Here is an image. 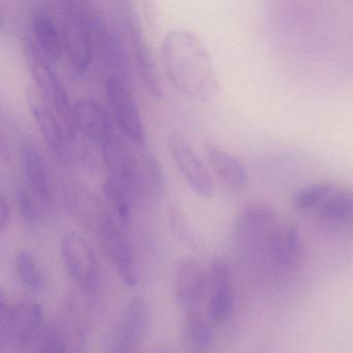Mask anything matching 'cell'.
Masks as SVG:
<instances>
[{
  "mask_svg": "<svg viewBox=\"0 0 353 353\" xmlns=\"http://www.w3.org/2000/svg\"><path fill=\"white\" fill-rule=\"evenodd\" d=\"M161 63L170 85L183 98L206 102L216 90L210 55L197 36L185 28H173L163 37Z\"/></svg>",
  "mask_w": 353,
  "mask_h": 353,
  "instance_id": "1",
  "label": "cell"
},
{
  "mask_svg": "<svg viewBox=\"0 0 353 353\" xmlns=\"http://www.w3.org/2000/svg\"><path fill=\"white\" fill-rule=\"evenodd\" d=\"M280 223L274 208L262 202L243 208L235 221V245L259 281L268 264L270 239Z\"/></svg>",
  "mask_w": 353,
  "mask_h": 353,
  "instance_id": "2",
  "label": "cell"
},
{
  "mask_svg": "<svg viewBox=\"0 0 353 353\" xmlns=\"http://www.w3.org/2000/svg\"><path fill=\"white\" fill-rule=\"evenodd\" d=\"M65 57L77 75H85L97 57L92 9L86 3H61L59 9Z\"/></svg>",
  "mask_w": 353,
  "mask_h": 353,
  "instance_id": "3",
  "label": "cell"
},
{
  "mask_svg": "<svg viewBox=\"0 0 353 353\" xmlns=\"http://www.w3.org/2000/svg\"><path fill=\"white\" fill-rule=\"evenodd\" d=\"M23 52L28 72L42 100L59 115L74 136V104L70 101L67 90L53 68L52 61L34 46L30 38L26 39Z\"/></svg>",
  "mask_w": 353,
  "mask_h": 353,
  "instance_id": "4",
  "label": "cell"
},
{
  "mask_svg": "<svg viewBox=\"0 0 353 353\" xmlns=\"http://www.w3.org/2000/svg\"><path fill=\"white\" fill-rule=\"evenodd\" d=\"M117 11L121 16V26L125 28L128 47L131 51L136 70L144 90L154 99L163 97L162 81L159 75L154 53L148 45V38L138 17L137 12L129 1L117 3Z\"/></svg>",
  "mask_w": 353,
  "mask_h": 353,
  "instance_id": "5",
  "label": "cell"
},
{
  "mask_svg": "<svg viewBox=\"0 0 353 353\" xmlns=\"http://www.w3.org/2000/svg\"><path fill=\"white\" fill-rule=\"evenodd\" d=\"M110 212L97 206L94 210V227L99 243L107 257L110 259L123 285L134 288L137 285L133 252L119 221Z\"/></svg>",
  "mask_w": 353,
  "mask_h": 353,
  "instance_id": "6",
  "label": "cell"
},
{
  "mask_svg": "<svg viewBox=\"0 0 353 353\" xmlns=\"http://www.w3.org/2000/svg\"><path fill=\"white\" fill-rule=\"evenodd\" d=\"M105 92L109 112L121 133L135 145H143L146 140L145 125L127 80L108 74L105 80Z\"/></svg>",
  "mask_w": 353,
  "mask_h": 353,
  "instance_id": "7",
  "label": "cell"
},
{
  "mask_svg": "<svg viewBox=\"0 0 353 353\" xmlns=\"http://www.w3.org/2000/svg\"><path fill=\"white\" fill-rule=\"evenodd\" d=\"M61 254L71 280L83 292L94 293L100 283V272L88 241L76 231L65 232L61 237Z\"/></svg>",
  "mask_w": 353,
  "mask_h": 353,
  "instance_id": "8",
  "label": "cell"
},
{
  "mask_svg": "<svg viewBox=\"0 0 353 353\" xmlns=\"http://www.w3.org/2000/svg\"><path fill=\"white\" fill-rule=\"evenodd\" d=\"M0 305V327L6 340L20 345L39 340L45 330L44 315L40 305L34 301L7 305L3 295Z\"/></svg>",
  "mask_w": 353,
  "mask_h": 353,
  "instance_id": "9",
  "label": "cell"
},
{
  "mask_svg": "<svg viewBox=\"0 0 353 353\" xmlns=\"http://www.w3.org/2000/svg\"><path fill=\"white\" fill-rule=\"evenodd\" d=\"M167 146L177 170L192 192L205 199L212 198L214 193V181L190 142L181 134L173 132L168 136Z\"/></svg>",
  "mask_w": 353,
  "mask_h": 353,
  "instance_id": "10",
  "label": "cell"
},
{
  "mask_svg": "<svg viewBox=\"0 0 353 353\" xmlns=\"http://www.w3.org/2000/svg\"><path fill=\"white\" fill-rule=\"evenodd\" d=\"M299 249L297 227L280 223L270 239L268 264L261 282L270 283V286H276L282 282L296 264Z\"/></svg>",
  "mask_w": 353,
  "mask_h": 353,
  "instance_id": "11",
  "label": "cell"
},
{
  "mask_svg": "<svg viewBox=\"0 0 353 353\" xmlns=\"http://www.w3.org/2000/svg\"><path fill=\"white\" fill-rule=\"evenodd\" d=\"M74 134L79 133L85 141L102 150L117 133L110 112L96 99L81 98L74 103Z\"/></svg>",
  "mask_w": 353,
  "mask_h": 353,
  "instance_id": "12",
  "label": "cell"
},
{
  "mask_svg": "<svg viewBox=\"0 0 353 353\" xmlns=\"http://www.w3.org/2000/svg\"><path fill=\"white\" fill-rule=\"evenodd\" d=\"M30 109L47 148L61 162L67 161L71 154L73 135L63 119L42 99L30 98Z\"/></svg>",
  "mask_w": 353,
  "mask_h": 353,
  "instance_id": "13",
  "label": "cell"
},
{
  "mask_svg": "<svg viewBox=\"0 0 353 353\" xmlns=\"http://www.w3.org/2000/svg\"><path fill=\"white\" fill-rule=\"evenodd\" d=\"M208 313L214 323H223L232 316L235 297L232 274L226 260L216 258L208 272Z\"/></svg>",
  "mask_w": 353,
  "mask_h": 353,
  "instance_id": "14",
  "label": "cell"
},
{
  "mask_svg": "<svg viewBox=\"0 0 353 353\" xmlns=\"http://www.w3.org/2000/svg\"><path fill=\"white\" fill-rule=\"evenodd\" d=\"M54 330L65 353H84L90 328L85 309L77 297L65 299Z\"/></svg>",
  "mask_w": 353,
  "mask_h": 353,
  "instance_id": "15",
  "label": "cell"
},
{
  "mask_svg": "<svg viewBox=\"0 0 353 353\" xmlns=\"http://www.w3.org/2000/svg\"><path fill=\"white\" fill-rule=\"evenodd\" d=\"M30 40L52 63L65 57L63 30L57 10L42 7L30 17Z\"/></svg>",
  "mask_w": 353,
  "mask_h": 353,
  "instance_id": "16",
  "label": "cell"
},
{
  "mask_svg": "<svg viewBox=\"0 0 353 353\" xmlns=\"http://www.w3.org/2000/svg\"><path fill=\"white\" fill-rule=\"evenodd\" d=\"M208 274L196 260L181 262L175 274V301L185 313L200 310L204 296L208 293Z\"/></svg>",
  "mask_w": 353,
  "mask_h": 353,
  "instance_id": "17",
  "label": "cell"
},
{
  "mask_svg": "<svg viewBox=\"0 0 353 353\" xmlns=\"http://www.w3.org/2000/svg\"><path fill=\"white\" fill-rule=\"evenodd\" d=\"M19 162L26 189L42 205H46L50 197V175L44 157L30 138L20 142Z\"/></svg>",
  "mask_w": 353,
  "mask_h": 353,
  "instance_id": "18",
  "label": "cell"
},
{
  "mask_svg": "<svg viewBox=\"0 0 353 353\" xmlns=\"http://www.w3.org/2000/svg\"><path fill=\"white\" fill-rule=\"evenodd\" d=\"M206 154L212 170L227 189L239 192L247 185V167L241 159L216 146H210Z\"/></svg>",
  "mask_w": 353,
  "mask_h": 353,
  "instance_id": "19",
  "label": "cell"
},
{
  "mask_svg": "<svg viewBox=\"0 0 353 353\" xmlns=\"http://www.w3.org/2000/svg\"><path fill=\"white\" fill-rule=\"evenodd\" d=\"M214 322L200 310L185 313L183 322V338L185 344L193 351H204L210 347L214 336Z\"/></svg>",
  "mask_w": 353,
  "mask_h": 353,
  "instance_id": "20",
  "label": "cell"
},
{
  "mask_svg": "<svg viewBox=\"0 0 353 353\" xmlns=\"http://www.w3.org/2000/svg\"><path fill=\"white\" fill-rule=\"evenodd\" d=\"M320 220L332 225L353 222V191L336 190L317 208Z\"/></svg>",
  "mask_w": 353,
  "mask_h": 353,
  "instance_id": "21",
  "label": "cell"
},
{
  "mask_svg": "<svg viewBox=\"0 0 353 353\" xmlns=\"http://www.w3.org/2000/svg\"><path fill=\"white\" fill-rule=\"evenodd\" d=\"M102 194L111 214L121 224H128L131 219L132 197L128 193L127 190L109 176L105 179L104 183H103Z\"/></svg>",
  "mask_w": 353,
  "mask_h": 353,
  "instance_id": "22",
  "label": "cell"
},
{
  "mask_svg": "<svg viewBox=\"0 0 353 353\" xmlns=\"http://www.w3.org/2000/svg\"><path fill=\"white\" fill-rule=\"evenodd\" d=\"M15 268L18 278L30 292L41 293L46 286L44 274L38 260L30 252H19L16 256Z\"/></svg>",
  "mask_w": 353,
  "mask_h": 353,
  "instance_id": "23",
  "label": "cell"
},
{
  "mask_svg": "<svg viewBox=\"0 0 353 353\" xmlns=\"http://www.w3.org/2000/svg\"><path fill=\"white\" fill-rule=\"evenodd\" d=\"M148 326V310L143 299L135 297L130 301L119 327L139 345Z\"/></svg>",
  "mask_w": 353,
  "mask_h": 353,
  "instance_id": "24",
  "label": "cell"
},
{
  "mask_svg": "<svg viewBox=\"0 0 353 353\" xmlns=\"http://www.w3.org/2000/svg\"><path fill=\"white\" fill-rule=\"evenodd\" d=\"M336 190L338 187L330 181L313 183L299 190L293 196V203L301 212L317 210Z\"/></svg>",
  "mask_w": 353,
  "mask_h": 353,
  "instance_id": "25",
  "label": "cell"
},
{
  "mask_svg": "<svg viewBox=\"0 0 353 353\" xmlns=\"http://www.w3.org/2000/svg\"><path fill=\"white\" fill-rule=\"evenodd\" d=\"M17 203L23 220L28 225L36 224L40 219L41 208L43 205L34 194L26 187L19 188L17 191Z\"/></svg>",
  "mask_w": 353,
  "mask_h": 353,
  "instance_id": "26",
  "label": "cell"
},
{
  "mask_svg": "<svg viewBox=\"0 0 353 353\" xmlns=\"http://www.w3.org/2000/svg\"><path fill=\"white\" fill-rule=\"evenodd\" d=\"M38 341L37 353H65L54 328H45Z\"/></svg>",
  "mask_w": 353,
  "mask_h": 353,
  "instance_id": "27",
  "label": "cell"
},
{
  "mask_svg": "<svg viewBox=\"0 0 353 353\" xmlns=\"http://www.w3.org/2000/svg\"><path fill=\"white\" fill-rule=\"evenodd\" d=\"M10 216H11V208L5 195L1 196V201H0V228L5 230L10 222Z\"/></svg>",
  "mask_w": 353,
  "mask_h": 353,
  "instance_id": "28",
  "label": "cell"
}]
</instances>
